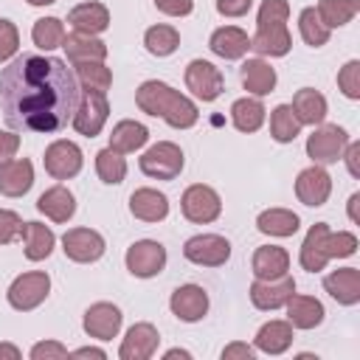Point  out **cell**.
Wrapping results in <instances>:
<instances>
[{
  "label": "cell",
  "instance_id": "cell-1",
  "mask_svg": "<svg viewBox=\"0 0 360 360\" xmlns=\"http://www.w3.org/2000/svg\"><path fill=\"white\" fill-rule=\"evenodd\" d=\"M79 104L76 73L56 56L22 53L0 73V110L17 132H59Z\"/></svg>",
  "mask_w": 360,
  "mask_h": 360
},
{
  "label": "cell",
  "instance_id": "cell-2",
  "mask_svg": "<svg viewBox=\"0 0 360 360\" xmlns=\"http://www.w3.org/2000/svg\"><path fill=\"white\" fill-rule=\"evenodd\" d=\"M135 104L141 112H146L152 118H163L174 129H191L200 121L197 104L188 96H183L180 90H174L158 79H146L135 90Z\"/></svg>",
  "mask_w": 360,
  "mask_h": 360
},
{
  "label": "cell",
  "instance_id": "cell-3",
  "mask_svg": "<svg viewBox=\"0 0 360 360\" xmlns=\"http://www.w3.org/2000/svg\"><path fill=\"white\" fill-rule=\"evenodd\" d=\"M290 3L287 0H262L256 17V34L250 37V51L259 56H287L292 48V37L287 28Z\"/></svg>",
  "mask_w": 360,
  "mask_h": 360
},
{
  "label": "cell",
  "instance_id": "cell-4",
  "mask_svg": "<svg viewBox=\"0 0 360 360\" xmlns=\"http://www.w3.org/2000/svg\"><path fill=\"white\" fill-rule=\"evenodd\" d=\"M110 118V101H107V93L101 90H82L79 87V104H76V112L70 118L73 129L84 138H96L104 124Z\"/></svg>",
  "mask_w": 360,
  "mask_h": 360
},
{
  "label": "cell",
  "instance_id": "cell-5",
  "mask_svg": "<svg viewBox=\"0 0 360 360\" xmlns=\"http://www.w3.org/2000/svg\"><path fill=\"white\" fill-rule=\"evenodd\" d=\"M51 292V276L45 270H28V273H20L11 284H8V304L11 309L17 312H31L37 309Z\"/></svg>",
  "mask_w": 360,
  "mask_h": 360
},
{
  "label": "cell",
  "instance_id": "cell-6",
  "mask_svg": "<svg viewBox=\"0 0 360 360\" xmlns=\"http://www.w3.org/2000/svg\"><path fill=\"white\" fill-rule=\"evenodd\" d=\"M141 172L152 180H174L183 166H186V158H183V149L172 141H158L155 146H149L141 160H138Z\"/></svg>",
  "mask_w": 360,
  "mask_h": 360
},
{
  "label": "cell",
  "instance_id": "cell-7",
  "mask_svg": "<svg viewBox=\"0 0 360 360\" xmlns=\"http://www.w3.org/2000/svg\"><path fill=\"white\" fill-rule=\"evenodd\" d=\"M349 132L338 124H318L312 129V135L307 138V158L318 166H329V163H338L346 143H349Z\"/></svg>",
  "mask_w": 360,
  "mask_h": 360
},
{
  "label": "cell",
  "instance_id": "cell-8",
  "mask_svg": "<svg viewBox=\"0 0 360 360\" xmlns=\"http://www.w3.org/2000/svg\"><path fill=\"white\" fill-rule=\"evenodd\" d=\"M180 211H183V217H186L188 222H194V225H208V222L219 219V214H222V200H219V194H217L211 186L194 183V186H188V188L183 191V197H180Z\"/></svg>",
  "mask_w": 360,
  "mask_h": 360
},
{
  "label": "cell",
  "instance_id": "cell-9",
  "mask_svg": "<svg viewBox=\"0 0 360 360\" xmlns=\"http://www.w3.org/2000/svg\"><path fill=\"white\" fill-rule=\"evenodd\" d=\"M124 264L135 278H155L166 267V248L155 239H138L127 248Z\"/></svg>",
  "mask_w": 360,
  "mask_h": 360
},
{
  "label": "cell",
  "instance_id": "cell-10",
  "mask_svg": "<svg viewBox=\"0 0 360 360\" xmlns=\"http://www.w3.org/2000/svg\"><path fill=\"white\" fill-rule=\"evenodd\" d=\"M186 87L200 101H217L222 96V90H225V76H222V70L214 62L191 59L186 65Z\"/></svg>",
  "mask_w": 360,
  "mask_h": 360
},
{
  "label": "cell",
  "instance_id": "cell-11",
  "mask_svg": "<svg viewBox=\"0 0 360 360\" xmlns=\"http://www.w3.org/2000/svg\"><path fill=\"white\" fill-rule=\"evenodd\" d=\"M183 256L200 267H222L231 259V242L219 233H197L186 239Z\"/></svg>",
  "mask_w": 360,
  "mask_h": 360
},
{
  "label": "cell",
  "instance_id": "cell-12",
  "mask_svg": "<svg viewBox=\"0 0 360 360\" xmlns=\"http://www.w3.org/2000/svg\"><path fill=\"white\" fill-rule=\"evenodd\" d=\"M82 163H84V155H82V146L73 143V141H53L45 155H42V166L45 172L53 177V180H70L82 172Z\"/></svg>",
  "mask_w": 360,
  "mask_h": 360
},
{
  "label": "cell",
  "instance_id": "cell-13",
  "mask_svg": "<svg viewBox=\"0 0 360 360\" xmlns=\"http://www.w3.org/2000/svg\"><path fill=\"white\" fill-rule=\"evenodd\" d=\"M62 250L76 264H93L104 256L107 242L93 228H68L65 236H62Z\"/></svg>",
  "mask_w": 360,
  "mask_h": 360
},
{
  "label": "cell",
  "instance_id": "cell-14",
  "mask_svg": "<svg viewBox=\"0 0 360 360\" xmlns=\"http://www.w3.org/2000/svg\"><path fill=\"white\" fill-rule=\"evenodd\" d=\"M329 194H332V177H329V172L323 166L312 163V166L298 172V177H295L298 202H304L309 208H321V205H326Z\"/></svg>",
  "mask_w": 360,
  "mask_h": 360
},
{
  "label": "cell",
  "instance_id": "cell-15",
  "mask_svg": "<svg viewBox=\"0 0 360 360\" xmlns=\"http://www.w3.org/2000/svg\"><path fill=\"white\" fill-rule=\"evenodd\" d=\"M121 323H124V315H121V309H118L115 304H110V301H96V304H90V307L84 309V318H82L84 332H87L90 338H96V340H112V338H118Z\"/></svg>",
  "mask_w": 360,
  "mask_h": 360
},
{
  "label": "cell",
  "instance_id": "cell-16",
  "mask_svg": "<svg viewBox=\"0 0 360 360\" xmlns=\"http://www.w3.org/2000/svg\"><path fill=\"white\" fill-rule=\"evenodd\" d=\"M169 309L177 321L197 323L208 312V292L200 284H180L169 298Z\"/></svg>",
  "mask_w": 360,
  "mask_h": 360
},
{
  "label": "cell",
  "instance_id": "cell-17",
  "mask_svg": "<svg viewBox=\"0 0 360 360\" xmlns=\"http://www.w3.org/2000/svg\"><path fill=\"white\" fill-rule=\"evenodd\" d=\"M292 292H295V278L290 273L281 278H273V281L256 278L250 284V304L262 312H273V309H281Z\"/></svg>",
  "mask_w": 360,
  "mask_h": 360
},
{
  "label": "cell",
  "instance_id": "cell-18",
  "mask_svg": "<svg viewBox=\"0 0 360 360\" xmlns=\"http://www.w3.org/2000/svg\"><path fill=\"white\" fill-rule=\"evenodd\" d=\"M158 343H160V335L152 323H146V321L132 323L118 346V357L121 360H149L158 352Z\"/></svg>",
  "mask_w": 360,
  "mask_h": 360
},
{
  "label": "cell",
  "instance_id": "cell-19",
  "mask_svg": "<svg viewBox=\"0 0 360 360\" xmlns=\"http://www.w3.org/2000/svg\"><path fill=\"white\" fill-rule=\"evenodd\" d=\"M332 228L326 225V222H315L309 231H307V236H304V242H301V250H298V262H301V267L307 270V273H321V270H326V264H329V253H326V233H329Z\"/></svg>",
  "mask_w": 360,
  "mask_h": 360
},
{
  "label": "cell",
  "instance_id": "cell-20",
  "mask_svg": "<svg viewBox=\"0 0 360 360\" xmlns=\"http://www.w3.org/2000/svg\"><path fill=\"white\" fill-rule=\"evenodd\" d=\"M129 214L141 222H163L169 217V197L158 188H135L129 194Z\"/></svg>",
  "mask_w": 360,
  "mask_h": 360
},
{
  "label": "cell",
  "instance_id": "cell-21",
  "mask_svg": "<svg viewBox=\"0 0 360 360\" xmlns=\"http://www.w3.org/2000/svg\"><path fill=\"white\" fill-rule=\"evenodd\" d=\"M239 79H242V87H245L250 96H256V98L273 93V90H276V82H278L276 68H273L270 62H264L262 56L245 59L242 68H239Z\"/></svg>",
  "mask_w": 360,
  "mask_h": 360
},
{
  "label": "cell",
  "instance_id": "cell-22",
  "mask_svg": "<svg viewBox=\"0 0 360 360\" xmlns=\"http://www.w3.org/2000/svg\"><path fill=\"white\" fill-rule=\"evenodd\" d=\"M34 186V163L28 158H11L0 163V194L22 197Z\"/></svg>",
  "mask_w": 360,
  "mask_h": 360
},
{
  "label": "cell",
  "instance_id": "cell-23",
  "mask_svg": "<svg viewBox=\"0 0 360 360\" xmlns=\"http://www.w3.org/2000/svg\"><path fill=\"white\" fill-rule=\"evenodd\" d=\"M323 290L340 307L360 304V270L357 267H338V270H332L329 276H323Z\"/></svg>",
  "mask_w": 360,
  "mask_h": 360
},
{
  "label": "cell",
  "instance_id": "cell-24",
  "mask_svg": "<svg viewBox=\"0 0 360 360\" xmlns=\"http://www.w3.org/2000/svg\"><path fill=\"white\" fill-rule=\"evenodd\" d=\"M208 48H211V53H217L219 59L233 62V59H242V56L250 51V37H248V31H242L239 25H219V28L211 34Z\"/></svg>",
  "mask_w": 360,
  "mask_h": 360
},
{
  "label": "cell",
  "instance_id": "cell-25",
  "mask_svg": "<svg viewBox=\"0 0 360 360\" xmlns=\"http://www.w3.org/2000/svg\"><path fill=\"white\" fill-rule=\"evenodd\" d=\"M250 270L256 278L262 281H273V278H281L287 276L290 270V253L278 245H262L253 250V259H250Z\"/></svg>",
  "mask_w": 360,
  "mask_h": 360
},
{
  "label": "cell",
  "instance_id": "cell-26",
  "mask_svg": "<svg viewBox=\"0 0 360 360\" xmlns=\"http://www.w3.org/2000/svg\"><path fill=\"white\" fill-rule=\"evenodd\" d=\"M65 56L70 65H84V62H104L107 59V42H101L93 34H65Z\"/></svg>",
  "mask_w": 360,
  "mask_h": 360
},
{
  "label": "cell",
  "instance_id": "cell-27",
  "mask_svg": "<svg viewBox=\"0 0 360 360\" xmlns=\"http://www.w3.org/2000/svg\"><path fill=\"white\" fill-rule=\"evenodd\" d=\"M37 211L39 214H45L51 222H68L73 214H76V197H73V191L68 188V186H51V188H45L42 194H39V200H37Z\"/></svg>",
  "mask_w": 360,
  "mask_h": 360
},
{
  "label": "cell",
  "instance_id": "cell-28",
  "mask_svg": "<svg viewBox=\"0 0 360 360\" xmlns=\"http://www.w3.org/2000/svg\"><path fill=\"white\" fill-rule=\"evenodd\" d=\"M292 323L290 321H267L259 326L256 338H253V349L256 352H264V354H284L290 346H292Z\"/></svg>",
  "mask_w": 360,
  "mask_h": 360
},
{
  "label": "cell",
  "instance_id": "cell-29",
  "mask_svg": "<svg viewBox=\"0 0 360 360\" xmlns=\"http://www.w3.org/2000/svg\"><path fill=\"white\" fill-rule=\"evenodd\" d=\"M68 22L73 25V31H79V34H101V31H107L110 28V11H107V6L104 3H96V0H90V3H79V6H73L70 11H68Z\"/></svg>",
  "mask_w": 360,
  "mask_h": 360
},
{
  "label": "cell",
  "instance_id": "cell-30",
  "mask_svg": "<svg viewBox=\"0 0 360 360\" xmlns=\"http://www.w3.org/2000/svg\"><path fill=\"white\" fill-rule=\"evenodd\" d=\"M287 321L292 323V329H315L323 323V304L315 295H290L287 298Z\"/></svg>",
  "mask_w": 360,
  "mask_h": 360
},
{
  "label": "cell",
  "instance_id": "cell-31",
  "mask_svg": "<svg viewBox=\"0 0 360 360\" xmlns=\"http://www.w3.org/2000/svg\"><path fill=\"white\" fill-rule=\"evenodd\" d=\"M292 112L301 124H309V127H318L323 124L326 112H329V104H326V96L312 90V87H301L295 96H292Z\"/></svg>",
  "mask_w": 360,
  "mask_h": 360
},
{
  "label": "cell",
  "instance_id": "cell-32",
  "mask_svg": "<svg viewBox=\"0 0 360 360\" xmlns=\"http://www.w3.org/2000/svg\"><path fill=\"white\" fill-rule=\"evenodd\" d=\"M146 141H149V129L141 121H132V118L118 121L112 127V132H110V149H115L121 155H129V152L143 149Z\"/></svg>",
  "mask_w": 360,
  "mask_h": 360
},
{
  "label": "cell",
  "instance_id": "cell-33",
  "mask_svg": "<svg viewBox=\"0 0 360 360\" xmlns=\"http://www.w3.org/2000/svg\"><path fill=\"white\" fill-rule=\"evenodd\" d=\"M256 228H259L264 236H278V239H284V236L298 233L301 219H298V214L290 211V208H264V211L256 217Z\"/></svg>",
  "mask_w": 360,
  "mask_h": 360
},
{
  "label": "cell",
  "instance_id": "cell-34",
  "mask_svg": "<svg viewBox=\"0 0 360 360\" xmlns=\"http://www.w3.org/2000/svg\"><path fill=\"white\" fill-rule=\"evenodd\" d=\"M264 118H267V110H264L262 98H256V96H245V98H236L231 104V121L239 132H248V135L259 132Z\"/></svg>",
  "mask_w": 360,
  "mask_h": 360
},
{
  "label": "cell",
  "instance_id": "cell-35",
  "mask_svg": "<svg viewBox=\"0 0 360 360\" xmlns=\"http://www.w3.org/2000/svg\"><path fill=\"white\" fill-rule=\"evenodd\" d=\"M22 245H25V259L28 262H42L53 253V245H56V236L48 225L42 222H25V231H22Z\"/></svg>",
  "mask_w": 360,
  "mask_h": 360
},
{
  "label": "cell",
  "instance_id": "cell-36",
  "mask_svg": "<svg viewBox=\"0 0 360 360\" xmlns=\"http://www.w3.org/2000/svg\"><path fill=\"white\" fill-rule=\"evenodd\" d=\"M301 127L304 124L295 118V112H292L290 104L273 107V112H270V138L276 143H292L301 135Z\"/></svg>",
  "mask_w": 360,
  "mask_h": 360
},
{
  "label": "cell",
  "instance_id": "cell-37",
  "mask_svg": "<svg viewBox=\"0 0 360 360\" xmlns=\"http://www.w3.org/2000/svg\"><path fill=\"white\" fill-rule=\"evenodd\" d=\"M143 45L152 56H172L177 48H180V31L174 25H166V22H158L152 28H146L143 34Z\"/></svg>",
  "mask_w": 360,
  "mask_h": 360
},
{
  "label": "cell",
  "instance_id": "cell-38",
  "mask_svg": "<svg viewBox=\"0 0 360 360\" xmlns=\"http://www.w3.org/2000/svg\"><path fill=\"white\" fill-rule=\"evenodd\" d=\"M315 11H318L321 22L332 31V28H340V25L352 22L354 14L360 11V3L357 0H318Z\"/></svg>",
  "mask_w": 360,
  "mask_h": 360
},
{
  "label": "cell",
  "instance_id": "cell-39",
  "mask_svg": "<svg viewBox=\"0 0 360 360\" xmlns=\"http://www.w3.org/2000/svg\"><path fill=\"white\" fill-rule=\"evenodd\" d=\"M96 174L107 186L124 183V177H127V158L121 152L110 149V146L101 149V152H96Z\"/></svg>",
  "mask_w": 360,
  "mask_h": 360
},
{
  "label": "cell",
  "instance_id": "cell-40",
  "mask_svg": "<svg viewBox=\"0 0 360 360\" xmlns=\"http://www.w3.org/2000/svg\"><path fill=\"white\" fill-rule=\"evenodd\" d=\"M31 39L42 51L62 48V42H65V22L59 17H39L34 22V28H31Z\"/></svg>",
  "mask_w": 360,
  "mask_h": 360
},
{
  "label": "cell",
  "instance_id": "cell-41",
  "mask_svg": "<svg viewBox=\"0 0 360 360\" xmlns=\"http://www.w3.org/2000/svg\"><path fill=\"white\" fill-rule=\"evenodd\" d=\"M298 31H301V39H304L309 48H321V45H326V42H329V34H332V31L321 22L315 6L301 8V14H298Z\"/></svg>",
  "mask_w": 360,
  "mask_h": 360
},
{
  "label": "cell",
  "instance_id": "cell-42",
  "mask_svg": "<svg viewBox=\"0 0 360 360\" xmlns=\"http://www.w3.org/2000/svg\"><path fill=\"white\" fill-rule=\"evenodd\" d=\"M76 68V82L82 90H101L107 93L112 84V70L104 62H84V65H73Z\"/></svg>",
  "mask_w": 360,
  "mask_h": 360
},
{
  "label": "cell",
  "instance_id": "cell-43",
  "mask_svg": "<svg viewBox=\"0 0 360 360\" xmlns=\"http://www.w3.org/2000/svg\"><path fill=\"white\" fill-rule=\"evenodd\" d=\"M326 253L329 259H349L357 253V236L352 231H329L326 233Z\"/></svg>",
  "mask_w": 360,
  "mask_h": 360
},
{
  "label": "cell",
  "instance_id": "cell-44",
  "mask_svg": "<svg viewBox=\"0 0 360 360\" xmlns=\"http://www.w3.org/2000/svg\"><path fill=\"white\" fill-rule=\"evenodd\" d=\"M338 90L352 101L360 98V59H349L338 70Z\"/></svg>",
  "mask_w": 360,
  "mask_h": 360
},
{
  "label": "cell",
  "instance_id": "cell-45",
  "mask_svg": "<svg viewBox=\"0 0 360 360\" xmlns=\"http://www.w3.org/2000/svg\"><path fill=\"white\" fill-rule=\"evenodd\" d=\"M22 231H25L22 217L11 208H0V245H11L22 239Z\"/></svg>",
  "mask_w": 360,
  "mask_h": 360
},
{
  "label": "cell",
  "instance_id": "cell-46",
  "mask_svg": "<svg viewBox=\"0 0 360 360\" xmlns=\"http://www.w3.org/2000/svg\"><path fill=\"white\" fill-rule=\"evenodd\" d=\"M20 51V31L11 20H0V65L11 62Z\"/></svg>",
  "mask_w": 360,
  "mask_h": 360
},
{
  "label": "cell",
  "instance_id": "cell-47",
  "mask_svg": "<svg viewBox=\"0 0 360 360\" xmlns=\"http://www.w3.org/2000/svg\"><path fill=\"white\" fill-rule=\"evenodd\" d=\"M31 360H62V357H70L68 346H62L59 340H39L31 346Z\"/></svg>",
  "mask_w": 360,
  "mask_h": 360
},
{
  "label": "cell",
  "instance_id": "cell-48",
  "mask_svg": "<svg viewBox=\"0 0 360 360\" xmlns=\"http://www.w3.org/2000/svg\"><path fill=\"white\" fill-rule=\"evenodd\" d=\"M155 6L166 17H188L194 11V0H155Z\"/></svg>",
  "mask_w": 360,
  "mask_h": 360
},
{
  "label": "cell",
  "instance_id": "cell-49",
  "mask_svg": "<svg viewBox=\"0 0 360 360\" xmlns=\"http://www.w3.org/2000/svg\"><path fill=\"white\" fill-rule=\"evenodd\" d=\"M253 8V0H217V11L222 17H245Z\"/></svg>",
  "mask_w": 360,
  "mask_h": 360
},
{
  "label": "cell",
  "instance_id": "cell-50",
  "mask_svg": "<svg viewBox=\"0 0 360 360\" xmlns=\"http://www.w3.org/2000/svg\"><path fill=\"white\" fill-rule=\"evenodd\" d=\"M340 160L346 163L349 174L360 180V141H349L346 149H343V155H340Z\"/></svg>",
  "mask_w": 360,
  "mask_h": 360
},
{
  "label": "cell",
  "instance_id": "cell-51",
  "mask_svg": "<svg viewBox=\"0 0 360 360\" xmlns=\"http://www.w3.org/2000/svg\"><path fill=\"white\" fill-rule=\"evenodd\" d=\"M20 149V135L17 132H8V129H0V163L11 160Z\"/></svg>",
  "mask_w": 360,
  "mask_h": 360
},
{
  "label": "cell",
  "instance_id": "cell-52",
  "mask_svg": "<svg viewBox=\"0 0 360 360\" xmlns=\"http://www.w3.org/2000/svg\"><path fill=\"white\" fill-rule=\"evenodd\" d=\"M233 357H239V360H253V357H256V349L248 346V343H242V340H233V343H228V346L222 349V360H233Z\"/></svg>",
  "mask_w": 360,
  "mask_h": 360
},
{
  "label": "cell",
  "instance_id": "cell-53",
  "mask_svg": "<svg viewBox=\"0 0 360 360\" xmlns=\"http://www.w3.org/2000/svg\"><path fill=\"white\" fill-rule=\"evenodd\" d=\"M70 357H96V360H107V352L98 349V346H82V349H73Z\"/></svg>",
  "mask_w": 360,
  "mask_h": 360
},
{
  "label": "cell",
  "instance_id": "cell-54",
  "mask_svg": "<svg viewBox=\"0 0 360 360\" xmlns=\"http://www.w3.org/2000/svg\"><path fill=\"white\" fill-rule=\"evenodd\" d=\"M22 352L14 343H0V360H20Z\"/></svg>",
  "mask_w": 360,
  "mask_h": 360
},
{
  "label": "cell",
  "instance_id": "cell-55",
  "mask_svg": "<svg viewBox=\"0 0 360 360\" xmlns=\"http://www.w3.org/2000/svg\"><path fill=\"white\" fill-rule=\"evenodd\" d=\"M357 202H360V191H354V194L349 197V219H352V222H360V217H357Z\"/></svg>",
  "mask_w": 360,
  "mask_h": 360
},
{
  "label": "cell",
  "instance_id": "cell-56",
  "mask_svg": "<svg viewBox=\"0 0 360 360\" xmlns=\"http://www.w3.org/2000/svg\"><path fill=\"white\" fill-rule=\"evenodd\" d=\"M174 357L191 360V352H186V349H169V352H163V360H174Z\"/></svg>",
  "mask_w": 360,
  "mask_h": 360
},
{
  "label": "cell",
  "instance_id": "cell-57",
  "mask_svg": "<svg viewBox=\"0 0 360 360\" xmlns=\"http://www.w3.org/2000/svg\"><path fill=\"white\" fill-rule=\"evenodd\" d=\"M25 3H31V6H51V3H56V0H25Z\"/></svg>",
  "mask_w": 360,
  "mask_h": 360
}]
</instances>
